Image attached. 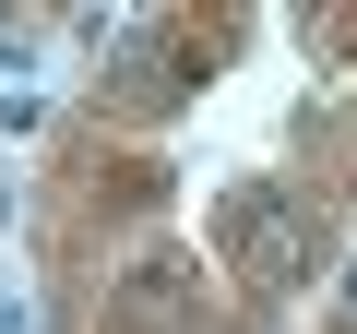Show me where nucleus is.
Wrapping results in <instances>:
<instances>
[{
    "instance_id": "1",
    "label": "nucleus",
    "mask_w": 357,
    "mask_h": 334,
    "mask_svg": "<svg viewBox=\"0 0 357 334\" xmlns=\"http://www.w3.org/2000/svg\"><path fill=\"white\" fill-rule=\"evenodd\" d=\"M227 263L250 275V286H298V263H310V215L298 203H274V191H227Z\"/></svg>"
},
{
    "instance_id": "4",
    "label": "nucleus",
    "mask_w": 357,
    "mask_h": 334,
    "mask_svg": "<svg viewBox=\"0 0 357 334\" xmlns=\"http://www.w3.org/2000/svg\"><path fill=\"white\" fill-rule=\"evenodd\" d=\"M345 322H357V275H345Z\"/></svg>"
},
{
    "instance_id": "3",
    "label": "nucleus",
    "mask_w": 357,
    "mask_h": 334,
    "mask_svg": "<svg viewBox=\"0 0 357 334\" xmlns=\"http://www.w3.org/2000/svg\"><path fill=\"white\" fill-rule=\"evenodd\" d=\"M107 72H119L131 96H178V60H167L155 36H119V60H107Z\"/></svg>"
},
{
    "instance_id": "2",
    "label": "nucleus",
    "mask_w": 357,
    "mask_h": 334,
    "mask_svg": "<svg viewBox=\"0 0 357 334\" xmlns=\"http://www.w3.org/2000/svg\"><path fill=\"white\" fill-rule=\"evenodd\" d=\"M131 334H191V286H178V263H143V275H131Z\"/></svg>"
}]
</instances>
